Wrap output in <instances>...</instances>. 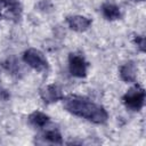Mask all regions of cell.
Masks as SVG:
<instances>
[{"label": "cell", "mask_w": 146, "mask_h": 146, "mask_svg": "<svg viewBox=\"0 0 146 146\" xmlns=\"http://www.w3.org/2000/svg\"><path fill=\"white\" fill-rule=\"evenodd\" d=\"M29 122L35 128H44L50 122V117L41 111H34L29 115Z\"/></svg>", "instance_id": "cell-10"}, {"label": "cell", "mask_w": 146, "mask_h": 146, "mask_svg": "<svg viewBox=\"0 0 146 146\" xmlns=\"http://www.w3.org/2000/svg\"><path fill=\"white\" fill-rule=\"evenodd\" d=\"M0 16H1V10H0Z\"/></svg>", "instance_id": "cell-15"}, {"label": "cell", "mask_w": 146, "mask_h": 146, "mask_svg": "<svg viewBox=\"0 0 146 146\" xmlns=\"http://www.w3.org/2000/svg\"><path fill=\"white\" fill-rule=\"evenodd\" d=\"M23 60L30 67L35 70L36 72H47L49 68V64L43 52L35 48H30L24 51Z\"/></svg>", "instance_id": "cell-3"}, {"label": "cell", "mask_w": 146, "mask_h": 146, "mask_svg": "<svg viewBox=\"0 0 146 146\" xmlns=\"http://www.w3.org/2000/svg\"><path fill=\"white\" fill-rule=\"evenodd\" d=\"M124 106L133 112H138L144 107L145 104V90L141 86L136 84L131 87L122 97Z\"/></svg>", "instance_id": "cell-2"}, {"label": "cell", "mask_w": 146, "mask_h": 146, "mask_svg": "<svg viewBox=\"0 0 146 146\" xmlns=\"http://www.w3.org/2000/svg\"><path fill=\"white\" fill-rule=\"evenodd\" d=\"M0 2L5 6V8L9 13V15L15 21H19L21 19L23 7H22V3H21L19 0H0Z\"/></svg>", "instance_id": "cell-8"}, {"label": "cell", "mask_w": 146, "mask_h": 146, "mask_svg": "<svg viewBox=\"0 0 146 146\" xmlns=\"http://www.w3.org/2000/svg\"><path fill=\"white\" fill-rule=\"evenodd\" d=\"M64 107L71 114L96 124L105 123L108 119V113L102 105L82 96H68L64 100Z\"/></svg>", "instance_id": "cell-1"}, {"label": "cell", "mask_w": 146, "mask_h": 146, "mask_svg": "<svg viewBox=\"0 0 146 146\" xmlns=\"http://www.w3.org/2000/svg\"><path fill=\"white\" fill-rule=\"evenodd\" d=\"M68 70L75 78H84L88 72V63L83 56L78 54L68 55Z\"/></svg>", "instance_id": "cell-4"}, {"label": "cell", "mask_w": 146, "mask_h": 146, "mask_svg": "<svg viewBox=\"0 0 146 146\" xmlns=\"http://www.w3.org/2000/svg\"><path fill=\"white\" fill-rule=\"evenodd\" d=\"M3 67L13 75H18L22 72V68L19 66V63L16 59H8L7 62L3 63Z\"/></svg>", "instance_id": "cell-12"}, {"label": "cell", "mask_w": 146, "mask_h": 146, "mask_svg": "<svg viewBox=\"0 0 146 146\" xmlns=\"http://www.w3.org/2000/svg\"><path fill=\"white\" fill-rule=\"evenodd\" d=\"M120 78L124 82H135L137 79V66L135 62L129 60L120 67Z\"/></svg>", "instance_id": "cell-7"}, {"label": "cell", "mask_w": 146, "mask_h": 146, "mask_svg": "<svg viewBox=\"0 0 146 146\" xmlns=\"http://www.w3.org/2000/svg\"><path fill=\"white\" fill-rule=\"evenodd\" d=\"M139 1H143V0H139Z\"/></svg>", "instance_id": "cell-16"}, {"label": "cell", "mask_w": 146, "mask_h": 146, "mask_svg": "<svg viewBox=\"0 0 146 146\" xmlns=\"http://www.w3.org/2000/svg\"><path fill=\"white\" fill-rule=\"evenodd\" d=\"M8 97H9V94H8L7 90L2 87V84H1V79H0V99L6 100V99H8Z\"/></svg>", "instance_id": "cell-14"}, {"label": "cell", "mask_w": 146, "mask_h": 146, "mask_svg": "<svg viewBox=\"0 0 146 146\" xmlns=\"http://www.w3.org/2000/svg\"><path fill=\"white\" fill-rule=\"evenodd\" d=\"M133 42L137 44V47L139 48L140 51H145V38L143 35H136L133 39Z\"/></svg>", "instance_id": "cell-13"}, {"label": "cell", "mask_w": 146, "mask_h": 146, "mask_svg": "<svg viewBox=\"0 0 146 146\" xmlns=\"http://www.w3.org/2000/svg\"><path fill=\"white\" fill-rule=\"evenodd\" d=\"M42 139L47 143L50 144H55V145H62L63 144V138L60 132L57 129H50L47 130L43 135H42Z\"/></svg>", "instance_id": "cell-11"}, {"label": "cell", "mask_w": 146, "mask_h": 146, "mask_svg": "<svg viewBox=\"0 0 146 146\" xmlns=\"http://www.w3.org/2000/svg\"><path fill=\"white\" fill-rule=\"evenodd\" d=\"M39 95L46 104H52V103L64 99L62 89L56 84H47L42 87L39 91Z\"/></svg>", "instance_id": "cell-5"}, {"label": "cell", "mask_w": 146, "mask_h": 146, "mask_svg": "<svg viewBox=\"0 0 146 146\" xmlns=\"http://www.w3.org/2000/svg\"><path fill=\"white\" fill-rule=\"evenodd\" d=\"M102 14L107 21H116L121 18L120 8L111 2H105L102 5Z\"/></svg>", "instance_id": "cell-9"}, {"label": "cell", "mask_w": 146, "mask_h": 146, "mask_svg": "<svg viewBox=\"0 0 146 146\" xmlns=\"http://www.w3.org/2000/svg\"><path fill=\"white\" fill-rule=\"evenodd\" d=\"M66 23L68 27L75 32H84L91 25V19L82 15H72L66 17Z\"/></svg>", "instance_id": "cell-6"}]
</instances>
